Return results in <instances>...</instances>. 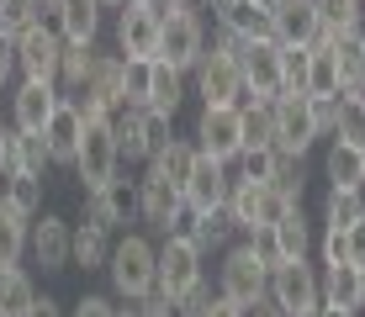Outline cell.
Wrapping results in <instances>:
<instances>
[{
    "instance_id": "cell-1",
    "label": "cell",
    "mask_w": 365,
    "mask_h": 317,
    "mask_svg": "<svg viewBox=\"0 0 365 317\" xmlns=\"http://www.w3.org/2000/svg\"><path fill=\"white\" fill-rule=\"evenodd\" d=\"M106 281H111V296H122V301L154 296V281H159V244H154L148 233H122L117 244H111Z\"/></svg>"
},
{
    "instance_id": "cell-2",
    "label": "cell",
    "mask_w": 365,
    "mask_h": 317,
    "mask_svg": "<svg viewBox=\"0 0 365 317\" xmlns=\"http://www.w3.org/2000/svg\"><path fill=\"white\" fill-rule=\"evenodd\" d=\"M217 296L233 301V307H255V301L270 296V270L249 249V238H238L217 254Z\"/></svg>"
},
{
    "instance_id": "cell-3",
    "label": "cell",
    "mask_w": 365,
    "mask_h": 317,
    "mask_svg": "<svg viewBox=\"0 0 365 317\" xmlns=\"http://www.w3.org/2000/svg\"><path fill=\"white\" fill-rule=\"evenodd\" d=\"M201 281H207V254H201L185 233L159 238V281H154L159 296H165V301H180V296H191Z\"/></svg>"
},
{
    "instance_id": "cell-4",
    "label": "cell",
    "mask_w": 365,
    "mask_h": 317,
    "mask_svg": "<svg viewBox=\"0 0 365 317\" xmlns=\"http://www.w3.org/2000/svg\"><path fill=\"white\" fill-rule=\"evenodd\" d=\"M159 32H165V11L154 0H128L117 11V53L122 63H154L159 58Z\"/></svg>"
},
{
    "instance_id": "cell-5",
    "label": "cell",
    "mask_w": 365,
    "mask_h": 317,
    "mask_svg": "<svg viewBox=\"0 0 365 317\" xmlns=\"http://www.w3.org/2000/svg\"><path fill=\"white\" fill-rule=\"evenodd\" d=\"M111 137H117L122 164H148V159H154L175 132H170V122H159V117H154V111H143V106H122L117 117H111Z\"/></svg>"
},
{
    "instance_id": "cell-6",
    "label": "cell",
    "mask_w": 365,
    "mask_h": 317,
    "mask_svg": "<svg viewBox=\"0 0 365 317\" xmlns=\"http://www.w3.org/2000/svg\"><path fill=\"white\" fill-rule=\"evenodd\" d=\"M318 143L307 95H275L270 100V148L281 159H307V148Z\"/></svg>"
},
{
    "instance_id": "cell-7",
    "label": "cell",
    "mask_w": 365,
    "mask_h": 317,
    "mask_svg": "<svg viewBox=\"0 0 365 317\" xmlns=\"http://www.w3.org/2000/svg\"><path fill=\"white\" fill-rule=\"evenodd\" d=\"M74 180L85 190H101L122 175V154H117V137H111V122H85V137H80V154H74Z\"/></svg>"
},
{
    "instance_id": "cell-8",
    "label": "cell",
    "mask_w": 365,
    "mask_h": 317,
    "mask_svg": "<svg viewBox=\"0 0 365 317\" xmlns=\"http://www.w3.org/2000/svg\"><path fill=\"white\" fill-rule=\"evenodd\" d=\"M159 58L170 69L191 74L207 58V16L201 11H165V32H159Z\"/></svg>"
},
{
    "instance_id": "cell-9",
    "label": "cell",
    "mask_w": 365,
    "mask_h": 317,
    "mask_svg": "<svg viewBox=\"0 0 365 317\" xmlns=\"http://www.w3.org/2000/svg\"><path fill=\"white\" fill-rule=\"evenodd\" d=\"M138 222H148L159 238L191 233V207H185V196L170 180H154V175L143 170V180H138Z\"/></svg>"
},
{
    "instance_id": "cell-10",
    "label": "cell",
    "mask_w": 365,
    "mask_h": 317,
    "mask_svg": "<svg viewBox=\"0 0 365 317\" xmlns=\"http://www.w3.org/2000/svg\"><path fill=\"white\" fill-rule=\"evenodd\" d=\"M286 212H292V201H281L270 185H244V180H233V190H228V217H233V227H238V238L270 233Z\"/></svg>"
},
{
    "instance_id": "cell-11",
    "label": "cell",
    "mask_w": 365,
    "mask_h": 317,
    "mask_svg": "<svg viewBox=\"0 0 365 317\" xmlns=\"http://www.w3.org/2000/svg\"><path fill=\"white\" fill-rule=\"evenodd\" d=\"M191 137H196V154H207L217 164H233L244 154V106H201Z\"/></svg>"
},
{
    "instance_id": "cell-12",
    "label": "cell",
    "mask_w": 365,
    "mask_h": 317,
    "mask_svg": "<svg viewBox=\"0 0 365 317\" xmlns=\"http://www.w3.org/2000/svg\"><path fill=\"white\" fill-rule=\"evenodd\" d=\"M58 58H64V37L53 32V21H37L32 32L16 37V74L37 85H58Z\"/></svg>"
},
{
    "instance_id": "cell-13",
    "label": "cell",
    "mask_w": 365,
    "mask_h": 317,
    "mask_svg": "<svg viewBox=\"0 0 365 317\" xmlns=\"http://www.w3.org/2000/svg\"><path fill=\"white\" fill-rule=\"evenodd\" d=\"M238 74H244V106H270L281 95V43H244L238 48Z\"/></svg>"
},
{
    "instance_id": "cell-14",
    "label": "cell",
    "mask_w": 365,
    "mask_h": 317,
    "mask_svg": "<svg viewBox=\"0 0 365 317\" xmlns=\"http://www.w3.org/2000/svg\"><path fill=\"white\" fill-rule=\"evenodd\" d=\"M270 301H275L286 317H312V312H318V307H323V291H318L312 264H307V259L275 264V270H270Z\"/></svg>"
},
{
    "instance_id": "cell-15",
    "label": "cell",
    "mask_w": 365,
    "mask_h": 317,
    "mask_svg": "<svg viewBox=\"0 0 365 317\" xmlns=\"http://www.w3.org/2000/svg\"><path fill=\"white\" fill-rule=\"evenodd\" d=\"M191 74H196L201 106H244V74H238V58L217 53V48L207 43V58H201Z\"/></svg>"
},
{
    "instance_id": "cell-16",
    "label": "cell",
    "mask_w": 365,
    "mask_h": 317,
    "mask_svg": "<svg viewBox=\"0 0 365 317\" xmlns=\"http://www.w3.org/2000/svg\"><path fill=\"white\" fill-rule=\"evenodd\" d=\"M228 190H233V170H228V164H217V159H207V154L191 159V175H185L180 196H185V207H191L196 217L222 212V207H228Z\"/></svg>"
},
{
    "instance_id": "cell-17",
    "label": "cell",
    "mask_w": 365,
    "mask_h": 317,
    "mask_svg": "<svg viewBox=\"0 0 365 317\" xmlns=\"http://www.w3.org/2000/svg\"><path fill=\"white\" fill-rule=\"evenodd\" d=\"M85 217L101 222L111 238H122L128 233V222H138V180H111V185H101V190H85Z\"/></svg>"
},
{
    "instance_id": "cell-18",
    "label": "cell",
    "mask_w": 365,
    "mask_h": 317,
    "mask_svg": "<svg viewBox=\"0 0 365 317\" xmlns=\"http://www.w3.org/2000/svg\"><path fill=\"white\" fill-rule=\"evenodd\" d=\"M69 233L74 227L58 217V212H37L32 217V233H27V254L43 275H58L69 270Z\"/></svg>"
},
{
    "instance_id": "cell-19",
    "label": "cell",
    "mask_w": 365,
    "mask_h": 317,
    "mask_svg": "<svg viewBox=\"0 0 365 317\" xmlns=\"http://www.w3.org/2000/svg\"><path fill=\"white\" fill-rule=\"evenodd\" d=\"M58 85H37V80H16V90H11V127L16 132H43L48 117L58 111Z\"/></svg>"
},
{
    "instance_id": "cell-20",
    "label": "cell",
    "mask_w": 365,
    "mask_h": 317,
    "mask_svg": "<svg viewBox=\"0 0 365 317\" xmlns=\"http://www.w3.org/2000/svg\"><path fill=\"white\" fill-rule=\"evenodd\" d=\"M270 27H275V43L281 48H312L323 21H318L312 0H270Z\"/></svg>"
},
{
    "instance_id": "cell-21",
    "label": "cell",
    "mask_w": 365,
    "mask_h": 317,
    "mask_svg": "<svg viewBox=\"0 0 365 317\" xmlns=\"http://www.w3.org/2000/svg\"><path fill=\"white\" fill-rule=\"evenodd\" d=\"M80 137H85V117H80V106L74 100H58V111L48 117L43 127V148H48V159H53V170L58 164H74V154H80Z\"/></svg>"
},
{
    "instance_id": "cell-22",
    "label": "cell",
    "mask_w": 365,
    "mask_h": 317,
    "mask_svg": "<svg viewBox=\"0 0 365 317\" xmlns=\"http://www.w3.org/2000/svg\"><path fill=\"white\" fill-rule=\"evenodd\" d=\"M217 32L238 37V43H275L270 0H228V11L217 16Z\"/></svg>"
},
{
    "instance_id": "cell-23",
    "label": "cell",
    "mask_w": 365,
    "mask_h": 317,
    "mask_svg": "<svg viewBox=\"0 0 365 317\" xmlns=\"http://www.w3.org/2000/svg\"><path fill=\"white\" fill-rule=\"evenodd\" d=\"M318 291H323V307L334 312H365V270L360 264H334V270L318 275Z\"/></svg>"
},
{
    "instance_id": "cell-24",
    "label": "cell",
    "mask_w": 365,
    "mask_h": 317,
    "mask_svg": "<svg viewBox=\"0 0 365 317\" xmlns=\"http://www.w3.org/2000/svg\"><path fill=\"white\" fill-rule=\"evenodd\" d=\"M53 32L64 48H96L101 43V0H64L53 16Z\"/></svg>"
},
{
    "instance_id": "cell-25",
    "label": "cell",
    "mask_w": 365,
    "mask_h": 317,
    "mask_svg": "<svg viewBox=\"0 0 365 317\" xmlns=\"http://www.w3.org/2000/svg\"><path fill=\"white\" fill-rule=\"evenodd\" d=\"M180 106H185V74L170 69L165 58H154L148 63V100H143V111H154L159 122H175Z\"/></svg>"
},
{
    "instance_id": "cell-26",
    "label": "cell",
    "mask_w": 365,
    "mask_h": 317,
    "mask_svg": "<svg viewBox=\"0 0 365 317\" xmlns=\"http://www.w3.org/2000/svg\"><path fill=\"white\" fill-rule=\"evenodd\" d=\"M111 244H117V238H111L101 222L80 217V222H74V233H69V264H80V270H106Z\"/></svg>"
},
{
    "instance_id": "cell-27",
    "label": "cell",
    "mask_w": 365,
    "mask_h": 317,
    "mask_svg": "<svg viewBox=\"0 0 365 317\" xmlns=\"http://www.w3.org/2000/svg\"><path fill=\"white\" fill-rule=\"evenodd\" d=\"M270 244H275V259L281 264H297V259H307V249H312V227H307V212L292 207L281 222L270 227Z\"/></svg>"
},
{
    "instance_id": "cell-28",
    "label": "cell",
    "mask_w": 365,
    "mask_h": 317,
    "mask_svg": "<svg viewBox=\"0 0 365 317\" xmlns=\"http://www.w3.org/2000/svg\"><path fill=\"white\" fill-rule=\"evenodd\" d=\"M329 53H334V63H339L344 95H355L360 85H365V27H355V32H339L334 43H329Z\"/></svg>"
},
{
    "instance_id": "cell-29",
    "label": "cell",
    "mask_w": 365,
    "mask_h": 317,
    "mask_svg": "<svg viewBox=\"0 0 365 317\" xmlns=\"http://www.w3.org/2000/svg\"><path fill=\"white\" fill-rule=\"evenodd\" d=\"M37 307V281L21 264H0V317H27Z\"/></svg>"
},
{
    "instance_id": "cell-30",
    "label": "cell",
    "mask_w": 365,
    "mask_h": 317,
    "mask_svg": "<svg viewBox=\"0 0 365 317\" xmlns=\"http://www.w3.org/2000/svg\"><path fill=\"white\" fill-rule=\"evenodd\" d=\"M191 159H196V143H191V137H170V143L159 148V154L148 159L143 170L154 175V180H170L175 190H180V185H185V175H191Z\"/></svg>"
},
{
    "instance_id": "cell-31",
    "label": "cell",
    "mask_w": 365,
    "mask_h": 317,
    "mask_svg": "<svg viewBox=\"0 0 365 317\" xmlns=\"http://www.w3.org/2000/svg\"><path fill=\"white\" fill-rule=\"evenodd\" d=\"M185 238H191L201 254H212V249L222 254L228 244H238V227H233V217H228V207H222V212H207V217H196V212H191V233H185Z\"/></svg>"
},
{
    "instance_id": "cell-32",
    "label": "cell",
    "mask_w": 365,
    "mask_h": 317,
    "mask_svg": "<svg viewBox=\"0 0 365 317\" xmlns=\"http://www.w3.org/2000/svg\"><path fill=\"white\" fill-rule=\"evenodd\" d=\"M307 100H334V95H344V80H339V63L329 48H312V58H307V90H302Z\"/></svg>"
},
{
    "instance_id": "cell-33",
    "label": "cell",
    "mask_w": 365,
    "mask_h": 317,
    "mask_svg": "<svg viewBox=\"0 0 365 317\" xmlns=\"http://www.w3.org/2000/svg\"><path fill=\"white\" fill-rule=\"evenodd\" d=\"M355 222H365V190H329V201H323V227H329V233H349Z\"/></svg>"
},
{
    "instance_id": "cell-34",
    "label": "cell",
    "mask_w": 365,
    "mask_h": 317,
    "mask_svg": "<svg viewBox=\"0 0 365 317\" xmlns=\"http://www.w3.org/2000/svg\"><path fill=\"white\" fill-rule=\"evenodd\" d=\"M323 180H329V190H360V148H349V143H329V159H323Z\"/></svg>"
},
{
    "instance_id": "cell-35",
    "label": "cell",
    "mask_w": 365,
    "mask_h": 317,
    "mask_svg": "<svg viewBox=\"0 0 365 317\" xmlns=\"http://www.w3.org/2000/svg\"><path fill=\"white\" fill-rule=\"evenodd\" d=\"M96 69V48H64V58H58V95L74 100L85 90V80H91Z\"/></svg>"
},
{
    "instance_id": "cell-36",
    "label": "cell",
    "mask_w": 365,
    "mask_h": 317,
    "mask_svg": "<svg viewBox=\"0 0 365 317\" xmlns=\"http://www.w3.org/2000/svg\"><path fill=\"white\" fill-rule=\"evenodd\" d=\"M312 6H318V21L329 37L365 27V0H312Z\"/></svg>"
},
{
    "instance_id": "cell-37",
    "label": "cell",
    "mask_w": 365,
    "mask_h": 317,
    "mask_svg": "<svg viewBox=\"0 0 365 317\" xmlns=\"http://www.w3.org/2000/svg\"><path fill=\"white\" fill-rule=\"evenodd\" d=\"M275 164H281V154H275V148H244L228 170H233V180H244V185H270Z\"/></svg>"
},
{
    "instance_id": "cell-38",
    "label": "cell",
    "mask_w": 365,
    "mask_h": 317,
    "mask_svg": "<svg viewBox=\"0 0 365 317\" xmlns=\"http://www.w3.org/2000/svg\"><path fill=\"white\" fill-rule=\"evenodd\" d=\"M27 233H32V222L16 217V212L0 201V264H21V254H27Z\"/></svg>"
},
{
    "instance_id": "cell-39",
    "label": "cell",
    "mask_w": 365,
    "mask_h": 317,
    "mask_svg": "<svg viewBox=\"0 0 365 317\" xmlns=\"http://www.w3.org/2000/svg\"><path fill=\"white\" fill-rule=\"evenodd\" d=\"M334 143L365 148V106L355 95H339V122H334Z\"/></svg>"
},
{
    "instance_id": "cell-40",
    "label": "cell",
    "mask_w": 365,
    "mask_h": 317,
    "mask_svg": "<svg viewBox=\"0 0 365 317\" xmlns=\"http://www.w3.org/2000/svg\"><path fill=\"white\" fill-rule=\"evenodd\" d=\"M37 21H43L37 0H0V37H11V43H16V37L32 32Z\"/></svg>"
},
{
    "instance_id": "cell-41",
    "label": "cell",
    "mask_w": 365,
    "mask_h": 317,
    "mask_svg": "<svg viewBox=\"0 0 365 317\" xmlns=\"http://www.w3.org/2000/svg\"><path fill=\"white\" fill-rule=\"evenodd\" d=\"M307 58H312V48H281V95L307 90Z\"/></svg>"
},
{
    "instance_id": "cell-42",
    "label": "cell",
    "mask_w": 365,
    "mask_h": 317,
    "mask_svg": "<svg viewBox=\"0 0 365 317\" xmlns=\"http://www.w3.org/2000/svg\"><path fill=\"white\" fill-rule=\"evenodd\" d=\"M6 207L32 222L43 212V180H6Z\"/></svg>"
},
{
    "instance_id": "cell-43",
    "label": "cell",
    "mask_w": 365,
    "mask_h": 317,
    "mask_svg": "<svg viewBox=\"0 0 365 317\" xmlns=\"http://www.w3.org/2000/svg\"><path fill=\"white\" fill-rule=\"evenodd\" d=\"M270 190L281 201H292V207H302V190H307V175H302V159H281L270 175Z\"/></svg>"
},
{
    "instance_id": "cell-44",
    "label": "cell",
    "mask_w": 365,
    "mask_h": 317,
    "mask_svg": "<svg viewBox=\"0 0 365 317\" xmlns=\"http://www.w3.org/2000/svg\"><path fill=\"white\" fill-rule=\"evenodd\" d=\"M244 148H270V106H244Z\"/></svg>"
},
{
    "instance_id": "cell-45",
    "label": "cell",
    "mask_w": 365,
    "mask_h": 317,
    "mask_svg": "<svg viewBox=\"0 0 365 317\" xmlns=\"http://www.w3.org/2000/svg\"><path fill=\"white\" fill-rule=\"evenodd\" d=\"M148 100V63H128L122 74V106H143Z\"/></svg>"
},
{
    "instance_id": "cell-46",
    "label": "cell",
    "mask_w": 365,
    "mask_h": 317,
    "mask_svg": "<svg viewBox=\"0 0 365 317\" xmlns=\"http://www.w3.org/2000/svg\"><path fill=\"white\" fill-rule=\"evenodd\" d=\"M318 249H323V270H334V264H349V233H329V227H323Z\"/></svg>"
},
{
    "instance_id": "cell-47",
    "label": "cell",
    "mask_w": 365,
    "mask_h": 317,
    "mask_svg": "<svg viewBox=\"0 0 365 317\" xmlns=\"http://www.w3.org/2000/svg\"><path fill=\"white\" fill-rule=\"evenodd\" d=\"M69 317H122V307H117L111 296H96V291H91V296L74 301V312H69Z\"/></svg>"
},
{
    "instance_id": "cell-48",
    "label": "cell",
    "mask_w": 365,
    "mask_h": 317,
    "mask_svg": "<svg viewBox=\"0 0 365 317\" xmlns=\"http://www.w3.org/2000/svg\"><path fill=\"white\" fill-rule=\"evenodd\" d=\"M312 106V127H318V137H334V122H339V95L334 100H307Z\"/></svg>"
},
{
    "instance_id": "cell-49",
    "label": "cell",
    "mask_w": 365,
    "mask_h": 317,
    "mask_svg": "<svg viewBox=\"0 0 365 317\" xmlns=\"http://www.w3.org/2000/svg\"><path fill=\"white\" fill-rule=\"evenodd\" d=\"M212 296H217V291H212L207 281H201V286L191 291V296H180V301H175V312H180V317H201V312L212 307Z\"/></svg>"
},
{
    "instance_id": "cell-50",
    "label": "cell",
    "mask_w": 365,
    "mask_h": 317,
    "mask_svg": "<svg viewBox=\"0 0 365 317\" xmlns=\"http://www.w3.org/2000/svg\"><path fill=\"white\" fill-rule=\"evenodd\" d=\"M133 312L138 317H180V312H175V301H165L159 291H154V296H143V301H133Z\"/></svg>"
},
{
    "instance_id": "cell-51",
    "label": "cell",
    "mask_w": 365,
    "mask_h": 317,
    "mask_svg": "<svg viewBox=\"0 0 365 317\" xmlns=\"http://www.w3.org/2000/svg\"><path fill=\"white\" fill-rule=\"evenodd\" d=\"M11 74H16V43H11V37H0V90L11 85Z\"/></svg>"
},
{
    "instance_id": "cell-52",
    "label": "cell",
    "mask_w": 365,
    "mask_h": 317,
    "mask_svg": "<svg viewBox=\"0 0 365 317\" xmlns=\"http://www.w3.org/2000/svg\"><path fill=\"white\" fill-rule=\"evenodd\" d=\"M349 264H360V270H365V222L349 227Z\"/></svg>"
},
{
    "instance_id": "cell-53",
    "label": "cell",
    "mask_w": 365,
    "mask_h": 317,
    "mask_svg": "<svg viewBox=\"0 0 365 317\" xmlns=\"http://www.w3.org/2000/svg\"><path fill=\"white\" fill-rule=\"evenodd\" d=\"M201 317H244V307H233V301H222V296H212V307L201 312Z\"/></svg>"
},
{
    "instance_id": "cell-54",
    "label": "cell",
    "mask_w": 365,
    "mask_h": 317,
    "mask_svg": "<svg viewBox=\"0 0 365 317\" xmlns=\"http://www.w3.org/2000/svg\"><path fill=\"white\" fill-rule=\"evenodd\" d=\"M27 317H64V307H58L53 296H37V307H32Z\"/></svg>"
},
{
    "instance_id": "cell-55",
    "label": "cell",
    "mask_w": 365,
    "mask_h": 317,
    "mask_svg": "<svg viewBox=\"0 0 365 317\" xmlns=\"http://www.w3.org/2000/svg\"><path fill=\"white\" fill-rule=\"evenodd\" d=\"M244 317H286L281 307H275V301L265 296V301H255V307H244Z\"/></svg>"
},
{
    "instance_id": "cell-56",
    "label": "cell",
    "mask_w": 365,
    "mask_h": 317,
    "mask_svg": "<svg viewBox=\"0 0 365 317\" xmlns=\"http://www.w3.org/2000/svg\"><path fill=\"white\" fill-rule=\"evenodd\" d=\"M159 11H196V0H154Z\"/></svg>"
},
{
    "instance_id": "cell-57",
    "label": "cell",
    "mask_w": 365,
    "mask_h": 317,
    "mask_svg": "<svg viewBox=\"0 0 365 317\" xmlns=\"http://www.w3.org/2000/svg\"><path fill=\"white\" fill-rule=\"evenodd\" d=\"M122 6H128V0H101V11H122Z\"/></svg>"
},
{
    "instance_id": "cell-58",
    "label": "cell",
    "mask_w": 365,
    "mask_h": 317,
    "mask_svg": "<svg viewBox=\"0 0 365 317\" xmlns=\"http://www.w3.org/2000/svg\"><path fill=\"white\" fill-rule=\"evenodd\" d=\"M360 190H365V148H360Z\"/></svg>"
},
{
    "instance_id": "cell-59",
    "label": "cell",
    "mask_w": 365,
    "mask_h": 317,
    "mask_svg": "<svg viewBox=\"0 0 365 317\" xmlns=\"http://www.w3.org/2000/svg\"><path fill=\"white\" fill-rule=\"evenodd\" d=\"M355 100H360V106H365V85H360V90H355Z\"/></svg>"
},
{
    "instance_id": "cell-60",
    "label": "cell",
    "mask_w": 365,
    "mask_h": 317,
    "mask_svg": "<svg viewBox=\"0 0 365 317\" xmlns=\"http://www.w3.org/2000/svg\"><path fill=\"white\" fill-rule=\"evenodd\" d=\"M0 201H6V180H0Z\"/></svg>"
},
{
    "instance_id": "cell-61",
    "label": "cell",
    "mask_w": 365,
    "mask_h": 317,
    "mask_svg": "<svg viewBox=\"0 0 365 317\" xmlns=\"http://www.w3.org/2000/svg\"><path fill=\"white\" fill-rule=\"evenodd\" d=\"M6 127H11V122H6V117H0V132H6Z\"/></svg>"
},
{
    "instance_id": "cell-62",
    "label": "cell",
    "mask_w": 365,
    "mask_h": 317,
    "mask_svg": "<svg viewBox=\"0 0 365 317\" xmlns=\"http://www.w3.org/2000/svg\"><path fill=\"white\" fill-rule=\"evenodd\" d=\"M122 317H138V312H133V307H128V312H122Z\"/></svg>"
}]
</instances>
